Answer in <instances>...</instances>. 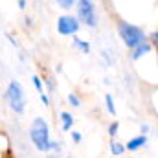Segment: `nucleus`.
<instances>
[{
  "label": "nucleus",
  "mask_w": 158,
  "mask_h": 158,
  "mask_svg": "<svg viewBox=\"0 0 158 158\" xmlns=\"http://www.w3.org/2000/svg\"><path fill=\"white\" fill-rule=\"evenodd\" d=\"M31 85H33V88H35L39 94L46 92V90H44V88H46V85H44V77L39 76V74H33V76H31Z\"/></svg>",
  "instance_id": "12"
},
{
  "label": "nucleus",
  "mask_w": 158,
  "mask_h": 158,
  "mask_svg": "<svg viewBox=\"0 0 158 158\" xmlns=\"http://www.w3.org/2000/svg\"><path fill=\"white\" fill-rule=\"evenodd\" d=\"M64 13H70L72 9H76V6H77V0H57L55 2Z\"/></svg>",
  "instance_id": "13"
},
{
  "label": "nucleus",
  "mask_w": 158,
  "mask_h": 158,
  "mask_svg": "<svg viewBox=\"0 0 158 158\" xmlns=\"http://www.w3.org/2000/svg\"><path fill=\"white\" fill-rule=\"evenodd\" d=\"M109 151H110V155L112 156H123L125 155V151H127V145L121 142V140H110V143H109Z\"/></svg>",
  "instance_id": "9"
},
{
  "label": "nucleus",
  "mask_w": 158,
  "mask_h": 158,
  "mask_svg": "<svg viewBox=\"0 0 158 158\" xmlns=\"http://www.w3.org/2000/svg\"><path fill=\"white\" fill-rule=\"evenodd\" d=\"M30 142L31 145L39 151V153H50V145H52V136H50V123L48 119L37 116L33 118L30 131H28Z\"/></svg>",
  "instance_id": "2"
},
{
  "label": "nucleus",
  "mask_w": 158,
  "mask_h": 158,
  "mask_svg": "<svg viewBox=\"0 0 158 158\" xmlns=\"http://www.w3.org/2000/svg\"><path fill=\"white\" fill-rule=\"evenodd\" d=\"M103 103H105V110L110 114V116H116V101H114V96L110 94V92H107L105 96H103Z\"/></svg>",
  "instance_id": "11"
},
{
  "label": "nucleus",
  "mask_w": 158,
  "mask_h": 158,
  "mask_svg": "<svg viewBox=\"0 0 158 158\" xmlns=\"http://www.w3.org/2000/svg\"><path fill=\"white\" fill-rule=\"evenodd\" d=\"M76 15L81 20L83 26L90 28V30H96L98 24H99V17H98V7L92 0H77V6H76Z\"/></svg>",
  "instance_id": "4"
},
{
  "label": "nucleus",
  "mask_w": 158,
  "mask_h": 158,
  "mask_svg": "<svg viewBox=\"0 0 158 158\" xmlns=\"http://www.w3.org/2000/svg\"><path fill=\"white\" fill-rule=\"evenodd\" d=\"M101 57H103V61H105V64H107V66H112V64H114V59L109 55V52H107V50H101Z\"/></svg>",
  "instance_id": "18"
},
{
  "label": "nucleus",
  "mask_w": 158,
  "mask_h": 158,
  "mask_svg": "<svg viewBox=\"0 0 158 158\" xmlns=\"http://www.w3.org/2000/svg\"><path fill=\"white\" fill-rule=\"evenodd\" d=\"M4 101L7 103V109L13 114L22 116L26 112V90L20 81L11 79L7 83V86L4 88Z\"/></svg>",
  "instance_id": "3"
},
{
  "label": "nucleus",
  "mask_w": 158,
  "mask_h": 158,
  "mask_svg": "<svg viewBox=\"0 0 158 158\" xmlns=\"http://www.w3.org/2000/svg\"><path fill=\"white\" fill-rule=\"evenodd\" d=\"M59 121H61V131L63 132H72L74 131V114L70 110H61L59 112Z\"/></svg>",
  "instance_id": "8"
},
{
  "label": "nucleus",
  "mask_w": 158,
  "mask_h": 158,
  "mask_svg": "<svg viewBox=\"0 0 158 158\" xmlns=\"http://www.w3.org/2000/svg\"><path fill=\"white\" fill-rule=\"evenodd\" d=\"M156 59H158V52H156Z\"/></svg>",
  "instance_id": "29"
},
{
  "label": "nucleus",
  "mask_w": 158,
  "mask_h": 158,
  "mask_svg": "<svg viewBox=\"0 0 158 158\" xmlns=\"http://www.w3.org/2000/svg\"><path fill=\"white\" fill-rule=\"evenodd\" d=\"M147 143H149V138H147L145 134H136V136H132L131 140H127V142H125V145H127V151H129V153H136V151L143 149Z\"/></svg>",
  "instance_id": "7"
},
{
  "label": "nucleus",
  "mask_w": 158,
  "mask_h": 158,
  "mask_svg": "<svg viewBox=\"0 0 158 158\" xmlns=\"http://www.w3.org/2000/svg\"><path fill=\"white\" fill-rule=\"evenodd\" d=\"M149 131H151V125L149 123H140V134H149Z\"/></svg>",
  "instance_id": "23"
},
{
  "label": "nucleus",
  "mask_w": 158,
  "mask_h": 158,
  "mask_svg": "<svg viewBox=\"0 0 158 158\" xmlns=\"http://www.w3.org/2000/svg\"><path fill=\"white\" fill-rule=\"evenodd\" d=\"M149 40H151V44L155 46V50L158 52V30H155V31L149 33Z\"/></svg>",
  "instance_id": "20"
},
{
  "label": "nucleus",
  "mask_w": 158,
  "mask_h": 158,
  "mask_svg": "<svg viewBox=\"0 0 158 158\" xmlns=\"http://www.w3.org/2000/svg\"><path fill=\"white\" fill-rule=\"evenodd\" d=\"M118 132H119V121H110L109 123V127H107V134L110 136V140H116V136H118Z\"/></svg>",
  "instance_id": "15"
},
{
  "label": "nucleus",
  "mask_w": 158,
  "mask_h": 158,
  "mask_svg": "<svg viewBox=\"0 0 158 158\" xmlns=\"http://www.w3.org/2000/svg\"><path fill=\"white\" fill-rule=\"evenodd\" d=\"M66 101H68V105H70V107H74V109H79V107L83 105V99L79 98L76 92H70V94H66Z\"/></svg>",
  "instance_id": "14"
},
{
  "label": "nucleus",
  "mask_w": 158,
  "mask_h": 158,
  "mask_svg": "<svg viewBox=\"0 0 158 158\" xmlns=\"http://www.w3.org/2000/svg\"><path fill=\"white\" fill-rule=\"evenodd\" d=\"M81 20L77 19L76 13H63L57 17L55 20V30L61 37H77L79 30H81Z\"/></svg>",
  "instance_id": "5"
},
{
  "label": "nucleus",
  "mask_w": 158,
  "mask_h": 158,
  "mask_svg": "<svg viewBox=\"0 0 158 158\" xmlns=\"http://www.w3.org/2000/svg\"><path fill=\"white\" fill-rule=\"evenodd\" d=\"M153 50H155V46L151 44V40H147V42L140 44L138 48H134V50L129 53V55H131V61H134V63H140L142 59L149 57V55L153 53Z\"/></svg>",
  "instance_id": "6"
},
{
  "label": "nucleus",
  "mask_w": 158,
  "mask_h": 158,
  "mask_svg": "<svg viewBox=\"0 0 158 158\" xmlns=\"http://www.w3.org/2000/svg\"><path fill=\"white\" fill-rule=\"evenodd\" d=\"M26 6H28L26 0H19V2H17V7H19V9H26Z\"/></svg>",
  "instance_id": "25"
},
{
  "label": "nucleus",
  "mask_w": 158,
  "mask_h": 158,
  "mask_svg": "<svg viewBox=\"0 0 158 158\" xmlns=\"http://www.w3.org/2000/svg\"><path fill=\"white\" fill-rule=\"evenodd\" d=\"M70 138H72V142L77 145V143H81V140H83V134H81L79 131H76V129H74V131L70 132Z\"/></svg>",
  "instance_id": "19"
},
{
  "label": "nucleus",
  "mask_w": 158,
  "mask_h": 158,
  "mask_svg": "<svg viewBox=\"0 0 158 158\" xmlns=\"http://www.w3.org/2000/svg\"><path fill=\"white\" fill-rule=\"evenodd\" d=\"M46 158H59V156H57V155H48Z\"/></svg>",
  "instance_id": "27"
},
{
  "label": "nucleus",
  "mask_w": 158,
  "mask_h": 158,
  "mask_svg": "<svg viewBox=\"0 0 158 158\" xmlns=\"http://www.w3.org/2000/svg\"><path fill=\"white\" fill-rule=\"evenodd\" d=\"M63 72V64H55V74H61Z\"/></svg>",
  "instance_id": "26"
},
{
  "label": "nucleus",
  "mask_w": 158,
  "mask_h": 158,
  "mask_svg": "<svg viewBox=\"0 0 158 158\" xmlns=\"http://www.w3.org/2000/svg\"><path fill=\"white\" fill-rule=\"evenodd\" d=\"M6 39L9 40V42H11L13 46H19V40L15 39V35H13V33H9V31H7V33H6Z\"/></svg>",
  "instance_id": "24"
},
{
  "label": "nucleus",
  "mask_w": 158,
  "mask_h": 158,
  "mask_svg": "<svg viewBox=\"0 0 158 158\" xmlns=\"http://www.w3.org/2000/svg\"><path fill=\"white\" fill-rule=\"evenodd\" d=\"M72 46H74L77 52L85 53V55H88V53L92 52V46H90V42H88L86 39H81V37H74V39H72Z\"/></svg>",
  "instance_id": "10"
},
{
  "label": "nucleus",
  "mask_w": 158,
  "mask_h": 158,
  "mask_svg": "<svg viewBox=\"0 0 158 158\" xmlns=\"http://www.w3.org/2000/svg\"><path fill=\"white\" fill-rule=\"evenodd\" d=\"M24 28H28V30L33 28V17H31V15H26V17H24Z\"/></svg>",
  "instance_id": "22"
},
{
  "label": "nucleus",
  "mask_w": 158,
  "mask_h": 158,
  "mask_svg": "<svg viewBox=\"0 0 158 158\" xmlns=\"http://www.w3.org/2000/svg\"><path fill=\"white\" fill-rule=\"evenodd\" d=\"M116 31H118L119 40L125 44V48H129L131 52L134 48H138L140 44L147 42L149 40V35L145 33V30L138 24H132L125 19H119L116 22Z\"/></svg>",
  "instance_id": "1"
},
{
  "label": "nucleus",
  "mask_w": 158,
  "mask_h": 158,
  "mask_svg": "<svg viewBox=\"0 0 158 158\" xmlns=\"http://www.w3.org/2000/svg\"><path fill=\"white\" fill-rule=\"evenodd\" d=\"M39 98H40V103H42L44 107H50V94H48V92L39 94Z\"/></svg>",
  "instance_id": "21"
},
{
  "label": "nucleus",
  "mask_w": 158,
  "mask_h": 158,
  "mask_svg": "<svg viewBox=\"0 0 158 158\" xmlns=\"http://www.w3.org/2000/svg\"><path fill=\"white\" fill-rule=\"evenodd\" d=\"M61 149H63V143H61L59 140H52V145H50V155H57Z\"/></svg>",
  "instance_id": "17"
},
{
  "label": "nucleus",
  "mask_w": 158,
  "mask_h": 158,
  "mask_svg": "<svg viewBox=\"0 0 158 158\" xmlns=\"http://www.w3.org/2000/svg\"><path fill=\"white\" fill-rule=\"evenodd\" d=\"M7 158H15V156H11V155H9V156H7Z\"/></svg>",
  "instance_id": "28"
},
{
  "label": "nucleus",
  "mask_w": 158,
  "mask_h": 158,
  "mask_svg": "<svg viewBox=\"0 0 158 158\" xmlns=\"http://www.w3.org/2000/svg\"><path fill=\"white\" fill-rule=\"evenodd\" d=\"M44 85H46L48 90H55V76H53V74L44 76Z\"/></svg>",
  "instance_id": "16"
}]
</instances>
